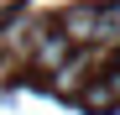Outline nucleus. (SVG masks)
Segmentation results:
<instances>
[{
	"label": "nucleus",
	"mask_w": 120,
	"mask_h": 115,
	"mask_svg": "<svg viewBox=\"0 0 120 115\" xmlns=\"http://www.w3.org/2000/svg\"><path fill=\"white\" fill-rule=\"evenodd\" d=\"M89 73H94V52H73L68 63L52 73V89L63 94V100H78V94L89 89Z\"/></svg>",
	"instance_id": "nucleus-2"
},
{
	"label": "nucleus",
	"mask_w": 120,
	"mask_h": 115,
	"mask_svg": "<svg viewBox=\"0 0 120 115\" xmlns=\"http://www.w3.org/2000/svg\"><path fill=\"white\" fill-rule=\"evenodd\" d=\"M89 110H120V68H110V73H99V79L78 94Z\"/></svg>",
	"instance_id": "nucleus-4"
},
{
	"label": "nucleus",
	"mask_w": 120,
	"mask_h": 115,
	"mask_svg": "<svg viewBox=\"0 0 120 115\" xmlns=\"http://www.w3.org/2000/svg\"><path fill=\"white\" fill-rule=\"evenodd\" d=\"M99 26H105V11L89 5V0H78V5H68L63 16H57V31H63L73 47H94L99 42Z\"/></svg>",
	"instance_id": "nucleus-1"
},
{
	"label": "nucleus",
	"mask_w": 120,
	"mask_h": 115,
	"mask_svg": "<svg viewBox=\"0 0 120 115\" xmlns=\"http://www.w3.org/2000/svg\"><path fill=\"white\" fill-rule=\"evenodd\" d=\"M115 68H120V58H115Z\"/></svg>",
	"instance_id": "nucleus-5"
},
{
	"label": "nucleus",
	"mask_w": 120,
	"mask_h": 115,
	"mask_svg": "<svg viewBox=\"0 0 120 115\" xmlns=\"http://www.w3.org/2000/svg\"><path fill=\"white\" fill-rule=\"evenodd\" d=\"M68 58H73V42H68V37H63V31L52 26V31L42 37V42L31 47V58H26V63H31L37 73H57V68L68 63Z\"/></svg>",
	"instance_id": "nucleus-3"
}]
</instances>
